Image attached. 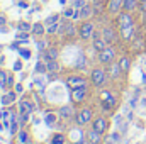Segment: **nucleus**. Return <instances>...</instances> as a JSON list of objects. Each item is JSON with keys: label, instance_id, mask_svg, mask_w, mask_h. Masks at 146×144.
<instances>
[{"label": "nucleus", "instance_id": "5701e85b", "mask_svg": "<svg viewBox=\"0 0 146 144\" xmlns=\"http://www.w3.org/2000/svg\"><path fill=\"white\" fill-rule=\"evenodd\" d=\"M9 75H10V71H5V70L0 68V88L2 90L9 88Z\"/></svg>", "mask_w": 146, "mask_h": 144}, {"label": "nucleus", "instance_id": "4be33fe9", "mask_svg": "<svg viewBox=\"0 0 146 144\" xmlns=\"http://www.w3.org/2000/svg\"><path fill=\"white\" fill-rule=\"evenodd\" d=\"M117 63H119V66H121V70H122L124 75L129 71V68H131V58H129V56H126V54H124V56H121Z\"/></svg>", "mask_w": 146, "mask_h": 144}, {"label": "nucleus", "instance_id": "f257e3e1", "mask_svg": "<svg viewBox=\"0 0 146 144\" xmlns=\"http://www.w3.org/2000/svg\"><path fill=\"white\" fill-rule=\"evenodd\" d=\"M107 80H109L107 70H104V68H100V66H97V68H94V70L90 71V83H92L95 88H102V87L107 83Z\"/></svg>", "mask_w": 146, "mask_h": 144}, {"label": "nucleus", "instance_id": "473e14b6", "mask_svg": "<svg viewBox=\"0 0 146 144\" xmlns=\"http://www.w3.org/2000/svg\"><path fill=\"white\" fill-rule=\"evenodd\" d=\"M19 141H21V144L27 143V132L26 131H19Z\"/></svg>", "mask_w": 146, "mask_h": 144}, {"label": "nucleus", "instance_id": "bb28decb", "mask_svg": "<svg viewBox=\"0 0 146 144\" xmlns=\"http://www.w3.org/2000/svg\"><path fill=\"white\" fill-rule=\"evenodd\" d=\"M58 119H60V115H58V114H54V112H48V114L44 115V122H46L48 126H53Z\"/></svg>", "mask_w": 146, "mask_h": 144}, {"label": "nucleus", "instance_id": "b1692460", "mask_svg": "<svg viewBox=\"0 0 146 144\" xmlns=\"http://www.w3.org/2000/svg\"><path fill=\"white\" fill-rule=\"evenodd\" d=\"M66 141H68V139H66V134H65V132H56V134H53L49 144H65Z\"/></svg>", "mask_w": 146, "mask_h": 144}, {"label": "nucleus", "instance_id": "e433bc0d", "mask_svg": "<svg viewBox=\"0 0 146 144\" xmlns=\"http://www.w3.org/2000/svg\"><path fill=\"white\" fill-rule=\"evenodd\" d=\"M17 70H22V61L21 59H17L15 65H14V71H17Z\"/></svg>", "mask_w": 146, "mask_h": 144}, {"label": "nucleus", "instance_id": "6e6552de", "mask_svg": "<svg viewBox=\"0 0 146 144\" xmlns=\"http://www.w3.org/2000/svg\"><path fill=\"white\" fill-rule=\"evenodd\" d=\"M87 97H88V85L78 87V88L72 90V102L75 105H82L87 100Z\"/></svg>", "mask_w": 146, "mask_h": 144}, {"label": "nucleus", "instance_id": "cd10ccee", "mask_svg": "<svg viewBox=\"0 0 146 144\" xmlns=\"http://www.w3.org/2000/svg\"><path fill=\"white\" fill-rule=\"evenodd\" d=\"M60 22H61V20H60ZM60 22L51 24V26H46V34H58V31H60Z\"/></svg>", "mask_w": 146, "mask_h": 144}, {"label": "nucleus", "instance_id": "f3484780", "mask_svg": "<svg viewBox=\"0 0 146 144\" xmlns=\"http://www.w3.org/2000/svg\"><path fill=\"white\" fill-rule=\"evenodd\" d=\"M15 98H17V92H15V90H14V92H5V93L2 95L0 102H2L3 107H9V105H12V104L15 102Z\"/></svg>", "mask_w": 146, "mask_h": 144}, {"label": "nucleus", "instance_id": "a211bd4d", "mask_svg": "<svg viewBox=\"0 0 146 144\" xmlns=\"http://www.w3.org/2000/svg\"><path fill=\"white\" fill-rule=\"evenodd\" d=\"M122 10L134 14L136 10H139V0H124L122 2Z\"/></svg>", "mask_w": 146, "mask_h": 144}, {"label": "nucleus", "instance_id": "8fccbe9b", "mask_svg": "<svg viewBox=\"0 0 146 144\" xmlns=\"http://www.w3.org/2000/svg\"><path fill=\"white\" fill-rule=\"evenodd\" d=\"M139 2H143V0H139Z\"/></svg>", "mask_w": 146, "mask_h": 144}, {"label": "nucleus", "instance_id": "f8f14e48", "mask_svg": "<svg viewBox=\"0 0 146 144\" xmlns=\"http://www.w3.org/2000/svg\"><path fill=\"white\" fill-rule=\"evenodd\" d=\"M119 37L124 42H133L136 37V31H134V24L133 26H126V27H119Z\"/></svg>", "mask_w": 146, "mask_h": 144}, {"label": "nucleus", "instance_id": "72a5a7b5", "mask_svg": "<svg viewBox=\"0 0 146 144\" xmlns=\"http://www.w3.org/2000/svg\"><path fill=\"white\" fill-rule=\"evenodd\" d=\"M46 48H48L46 41H39V42H37V51H39V53H44V51H46Z\"/></svg>", "mask_w": 146, "mask_h": 144}, {"label": "nucleus", "instance_id": "c9c22d12", "mask_svg": "<svg viewBox=\"0 0 146 144\" xmlns=\"http://www.w3.org/2000/svg\"><path fill=\"white\" fill-rule=\"evenodd\" d=\"M10 115H12V114H10V110H7V108L0 112V119H3V120H7V119H9Z\"/></svg>", "mask_w": 146, "mask_h": 144}, {"label": "nucleus", "instance_id": "4c0bfd02", "mask_svg": "<svg viewBox=\"0 0 146 144\" xmlns=\"http://www.w3.org/2000/svg\"><path fill=\"white\" fill-rule=\"evenodd\" d=\"M139 10H141L143 14H146V0H143V2H139Z\"/></svg>", "mask_w": 146, "mask_h": 144}, {"label": "nucleus", "instance_id": "ea45409f", "mask_svg": "<svg viewBox=\"0 0 146 144\" xmlns=\"http://www.w3.org/2000/svg\"><path fill=\"white\" fill-rule=\"evenodd\" d=\"M5 24H7V17H5V15H0V27L5 26Z\"/></svg>", "mask_w": 146, "mask_h": 144}, {"label": "nucleus", "instance_id": "58836bf2", "mask_svg": "<svg viewBox=\"0 0 146 144\" xmlns=\"http://www.w3.org/2000/svg\"><path fill=\"white\" fill-rule=\"evenodd\" d=\"M19 7H22V9H27V7H29V3H27L26 0H19Z\"/></svg>", "mask_w": 146, "mask_h": 144}, {"label": "nucleus", "instance_id": "423d86ee", "mask_svg": "<svg viewBox=\"0 0 146 144\" xmlns=\"http://www.w3.org/2000/svg\"><path fill=\"white\" fill-rule=\"evenodd\" d=\"M115 54H117V49H115V46L114 44H109L104 51H100L99 53V56H97V59H99V63L100 65H109V63H112L114 59H115Z\"/></svg>", "mask_w": 146, "mask_h": 144}, {"label": "nucleus", "instance_id": "393cba45", "mask_svg": "<svg viewBox=\"0 0 146 144\" xmlns=\"http://www.w3.org/2000/svg\"><path fill=\"white\" fill-rule=\"evenodd\" d=\"M46 66H48V71L51 73V75H54V73L61 71V65L58 63V59H53V61H46Z\"/></svg>", "mask_w": 146, "mask_h": 144}, {"label": "nucleus", "instance_id": "9b49d317", "mask_svg": "<svg viewBox=\"0 0 146 144\" xmlns=\"http://www.w3.org/2000/svg\"><path fill=\"white\" fill-rule=\"evenodd\" d=\"M58 115H60L61 120H72V119H75V115H76V112H75V104H66V105L60 107Z\"/></svg>", "mask_w": 146, "mask_h": 144}, {"label": "nucleus", "instance_id": "39448f33", "mask_svg": "<svg viewBox=\"0 0 146 144\" xmlns=\"http://www.w3.org/2000/svg\"><path fill=\"white\" fill-rule=\"evenodd\" d=\"M92 120H94V110L90 107H83L80 112H76V115H75V122L80 127H83L87 124H92Z\"/></svg>", "mask_w": 146, "mask_h": 144}, {"label": "nucleus", "instance_id": "49530a36", "mask_svg": "<svg viewBox=\"0 0 146 144\" xmlns=\"http://www.w3.org/2000/svg\"><path fill=\"white\" fill-rule=\"evenodd\" d=\"M65 144H75V143H70V141H66V143H65Z\"/></svg>", "mask_w": 146, "mask_h": 144}, {"label": "nucleus", "instance_id": "c85d7f7f", "mask_svg": "<svg viewBox=\"0 0 146 144\" xmlns=\"http://www.w3.org/2000/svg\"><path fill=\"white\" fill-rule=\"evenodd\" d=\"M17 29L19 31H24V32H29V31H33V24H29V22H19L17 24Z\"/></svg>", "mask_w": 146, "mask_h": 144}, {"label": "nucleus", "instance_id": "de8ad7c7", "mask_svg": "<svg viewBox=\"0 0 146 144\" xmlns=\"http://www.w3.org/2000/svg\"><path fill=\"white\" fill-rule=\"evenodd\" d=\"M145 22H146V14H145Z\"/></svg>", "mask_w": 146, "mask_h": 144}, {"label": "nucleus", "instance_id": "7c9ffc66", "mask_svg": "<svg viewBox=\"0 0 146 144\" xmlns=\"http://www.w3.org/2000/svg\"><path fill=\"white\" fill-rule=\"evenodd\" d=\"M17 51H19V54H21V56H22L24 59H29V58H31V51H29V49H24V48H19Z\"/></svg>", "mask_w": 146, "mask_h": 144}, {"label": "nucleus", "instance_id": "a18cd8bd", "mask_svg": "<svg viewBox=\"0 0 146 144\" xmlns=\"http://www.w3.org/2000/svg\"><path fill=\"white\" fill-rule=\"evenodd\" d=\"M60 3H61V5H65V3H66V0H60Z\"/></svg>", "mask_w": 146, "mask_h": 144}, {"label": "nucleus", "instance_id": "2f4dec72", "mask_svg": "<svg viewBox=\"0 0 146 144\" xmlns=\"http://www.w3.org/2000/svg\"><path fill=\"white\" fill-rule=\"evenodd\" d=\"M19 39H21V41H24V42H27V41H29V32L19 31V32H17V41H19Z\"/></svg>", "mask_w": 146, "mask_h": 144}, {"label": "nucleus", "instance_id": "f704fd0d", "mask_svg": "<svg viewBox=\"0 0 146 144\" xmlns=\"http://www.w3.org/2000/svg\"><path fill=\"white\" fill-rule=\"evenodd\" d=\"M87 3H88L87 0H75V2H73V7H76V9H82V7H83V5H87Z\"/></svg>", "mask_w": 146, "mask_h": 144}, {"label": "nucleus", "instance_id": "412c9836", "mask_svg": "<svg viewBox=\"0 0 146 144\" xmlns=\"http://www.w3.org/2000/svg\"><path fill=\"white\" fill-rule=\"evenodd\" d=\"M31 32H33V36H37V37L44 36V34H46V26H44V22H34Z\"/></svg>", "mask_w": 146, "mask_h": 144}, {"label": "nucleus", "instance_id": "aec40b11", "mask_svg": "<svg viewBox=\"0 0 146 144\" xmlns=\"http://www.w3.org/2000/svg\"><path fill=\"white\" fill-rule=\"evenodd\" d=\"M94 15V5H92V2L90 3H87V5H83L82 9H80V19L82 20H87V19H90Z\"/></svg>", "mask_w": 146, "mask_h": 144}, {"label": "nucleus", "instance_id": "a19ab883", "mask_svg": "<svg viewBox=\"0 0 146 144\" xmlns=\"http://www.w3.org/2000/svg\"><path fill=\"white\" fill-rule=\"evenodd\" d=\"M12 85H14V75L10 73V75H9V88H10Z\"/></svg>", "mask_w": 146, "mask_h": 144}, {"label": "nucleus", "instance_id": "f03ea898", "mask_svg": "<svg viewBox=\"0 0 146 144\" xmlns=\"http://www.w3.org/2000/svg\"><path fill=\"white\" fill-rule=\"evenodd\" d=\"M94 32H95V24H94V20H90V19L83 20V22L78 26V37H80L82 41H92Z\"/></svg>", "mask_w": 146, "mask_h": 144}, {"label": "nucleus", "instance_id": "dca6fc26", "mask_svg": "<svg viewBox=\"0 0 146 144\" xmlns=\"http://www.w3.org/2000/svg\"><path fill=\"white\" fill-rule=\"evenodd\" d=\"M44 59L46 61H53V59H58L60 58V49L56 48V46H49V48H46V51H44Z\"/></svg>", "mask_w": 146, "mask_h": 144}, {"label": "nucleus", "instance_id": "6ab92c4d", "mask_svg": "<svg viewBox=\"0 0 146 144\" xmlns=\"http://www.w3.org/2000/svg\"><path fill=\"white\" fill-rule=\"evenodd\" d=\"M90 144H102V134L100 132H97L95 129H90V131H87V136H85Z\"/></svg>", "mask_w": 146, "mask_h": 144}, {"label": "nucleus", "instance_id": "a878e982", "mask_svg": "<svg viewBox=\"0 0 146 144\" xmlns=\"http://www.w3.org/2000/svg\"><path fill=\"white\" fill-rule=\"evenodd\" d=\"M61 19H63V15H61V14H53V15L46 17V20H44V26H51V24H56V22H60Z\"/></svg>", "mask_w": 146, "mask_h": 144}, {"label": "nucleus", "instance_id": "09e8293b", "mask_svg": "<svg viewBox=\"0 0 146 144\" xmlns=\"http://www.w3.org/2000/svg\"><path fill=\"white\" fill-rule=\"evenodd\" d=\"M0 129H2V124H0Z\"/></svg>", "mask_w": 146, "mask_h": 144}, {"label": "nucleus", "instance_id": "79ce46f5", "mask_svg": "<svg viewBox=\"0 0 146 144\" xmlns=\"http://www.w3.org/2000/svg\"><path fill=\"white\" fill-rule=\"evenodd\" d=\"M15 92H17V93H22V85H21V83L15 85Z\"/></svg>", "mask_w": 146, "mask_h": 144}, {"label": "nucleus", "instance_id": "3c124183", "mask_svg": "<svg viewBox=\"0 0 146 144\" xmlns=\"http://www.w3.org/2000/svg\"><path fill=\"white\" fill-rule=\"evenodd\" d=\"M26 144H27V143H26Z\"/></svg>", "mask_w": 146, "mask_h": 144}, {"label": "nucleus", "instance_id": "20e7f679", "mask_svg": "<svg viewBox=\"0 0 146 144\" xmlns=\"http://www.w3.org/2000/svg\"><path fill=\"white\" fill-rule=\"evenodd\" d=\"M33 110H34V104H33L27 97H24V98H21V100H19V115H21V124L27 122V119H29V115L33 114Z\"/></svg>", "mask_w": 146, "mask_h": 144}, {"label": "nucleus", "instance_id": "2eb2a0df", "mask_svg": "<svg viewBox=\"0 0 146 144\" xmlns=\"http://www.w3.org/2000/svg\"><path fill=\"white\" fill-rule=\"evenodd\" d=\"M107 75H109V78L112 80H117L121 75H124L122 70H121V66H119V63H115V61H112L107 65Z\"/></svg>", "mask_w": 146, "mask_h": 144}, {"label": "nucleus", "instance_id": "7ed1b4c3", "mask_svg": "<svg viewBox=\"0 0 146 144\" xmlns=\"http://www.w3.org/2000/svg\"><path fill=\"white\" fill-rule=\"evenodd\" d=\"M99 98H100V105H102V108H104L106 112L115 108V105H117V98H115V95H114L110 90H102V92L99 93Z\"/></svg>", "mask_w": 146, "mask_h": 144}, {"label": "nucleus", "instance_id": "9d476101", "mask_svg": "<svg viewBox=\"0 0 146 144\" xmlns=\"http://www.w3.org/2000/svg\"><path fill=\"white\" fill-rule=\"evenodd\" d=\"M92 129H95L97 132H100L102 136L107 132V129H109V120H107V117H104V115H100V117H95L94 120H92Z\"/></svg>", "mask_w": 146, "mask_h": 144}, {"label": "nucleus", "instance_id": "0eeeda50", "mask_svg": "<svg viewBox=\"0 0 146 144\" xmlns=\"http://www.w3.org/2000/svg\"><path fill=\"white\" fill-rule=\"evenodd\" d=\"M66 85H68L70 90H75V88H78V87L88 85V81H87V76H83V75H80V73H72V75L66 76Z\"/></svg>", "mask_w": 146, "mask_h": 144}, {"label": "nucleus", "instance_id": "c03bdc74", "mask_svg": "<svg viewBox=\"0 0 146 144\" xmlns=\"http://www.w3.org/2000/svg\"><path fill=\"white\" fill-rule=\"evenodd\" d=\"M106 2H107V0H92L94 5H97V3H106Z\"/></svg>", "mask_w": 146, "mask_h": 144}, {"label": "nucleus", "instance_id": "ddd939ff", "mask_svg": "<svg viewBox=\"0 0 146 144\" xmlns=\"http://www.w3.org/2000/svg\"><path fill=\"white\" fill-rule=\"evenodd\" d=\"M102 36L107 41V44H115L117 39H119V34H117L115 27H112V26H104L102 27Z\"/></svg>", "mask_w": 146, "mask_h": 144}, {"label": "nucleus", "instance_id": "37998d69", "mask_svg": "<svg viewBox=\"0 0 146 144\" xmlns=\"http://www.w3.org/2000/svg\"><path fill=\"white\" fill-rule=\"evenodd\" d=\"M75 144H90V141H88V139L85 137V139H80L78 143H75Z\"/></svg>", "mask_w": 146, "mask_h": 144}, {"label": "nucleus", "instance_id": "4468645a", "mask_svg": "<svg viewBox=\"0 0 146 144\" xmlns=\"http://www.w3.org/2000/svg\"><path fill=\"white\" fill-rule=\"evenodd\" d=\"M122 2L124 0H107L106 2V10L109 15H117L119 12H122Z\"/></svg>", "mask_w": 146, "mask_h": 144}, {"label": "nucleus", "instance_id": "1a4fd4ad", "mask_svg": "<svg viewBox=\"0 0 146 144\" xmlns=\"http://www.w3.org/2000/svg\"><path fill=\"white\" fill-rule=\"evenodd\" d=\"M115 24L117 27H126V26H133L134 24V19H133V14L131 12H119L115 15Z\"/></svg>", "mask_w": 146, "mask_h": 144}, {"label": "nucleus", "instance_id": "c756f323", "mask_svg": "<svg viewBox=\"0 0 146 144\" xmlns=\"http://www.w3.org/2000/svg\"><path fill=\"white\" fill-rule=\"evenodd\" d=\"M36 71H37V73H46V71H48V66H46V63H42V61H37Z\"/></svg>", "mask_w": 146, "mask_h": 144}]
</instances>
